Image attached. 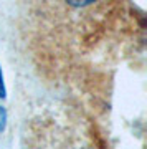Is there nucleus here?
Wrapping results in <instances>:
<instances>
[{
    "label": "nucleus",
    "mask_w": 147,
    "mask_h": 149,
    "mask_svg": "<svg viewBox=\"0 0 147 149\" xmlns=\"http://www.w3.org/2000/svg\"><path fill=\"white\" fill-rule=\"evenodd\" d=\"M68 5L71 7H78V8H84V7H89L93 5L96 0H64Z\"/></svg>",
    "instance_id": "f257e3e1"
}]
</instances>
